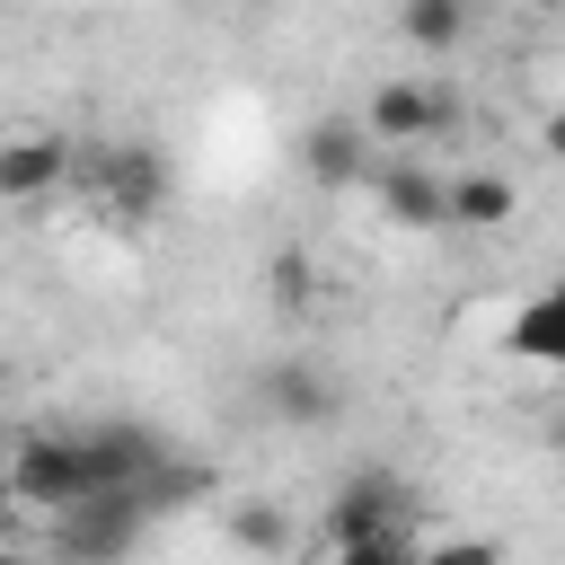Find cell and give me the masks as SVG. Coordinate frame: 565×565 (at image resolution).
Listing matches in <instances>:
<instances>
[{
  "label": "cell",
  "mask_w": 565,
  "mask_h": 565,
  "mask_svg": "<svg viewBox=\"0 0 565 565\" xmlns=\"http://www.w3.org/2000/svg\"><path fill=\"white\" fill-rule=\"evenodd\" d=\"M0 477H9V503L18 512H62V503H79L88 486H97V468H88V441L79 433H18L9 450H0Z\"/></svg>",
  "instance_id": "1"
},
{
  "label": "cell",
  "mask_w": 565,
  "mask_h": 565,
  "mask_svg": "<svg viewBox=\"0 0 565 565\" xmlns=\"http://www.w3.org/2000/svg\"><path fill=\"white\" fill-rule=\"evenodd\" d=\"M53 521H62V556H71V565H115V556L141 539L150 512H141V494H124V486H88V494L62 503Z\"/></svg>",
  "instance_id": "2"
},
{
  "label": "cell",
  "mask_w": 565,
  "mask_h": 565,
  "mask_svg": "<svg viewBox=\"0 0 565 565\" xmlns=\"http://www.w3.org/2000/svg\"><path fill=\"white\" fill-rule=\"evenodd\" d=\"M353 124H362V141H380V150H415V141L450 132V97H441L433 79H380Z\"/></svg>",
  "instance_id": "3"
},
{
  "label": "cell",
  "mask_w": 565,
  "mask_h": 565,
  "mask_svg": "<svg viewBox=\"0 0 565 565\" xmlns=\"http://www.w3.org/2000/svg\"><path fill=\"white\" fill-rule=\"evenodd\" d=\"M71 168H79V150H71V132H0V203H44V194H62L71 185Z\"/></svg>",
  "instance_id": "4"
},
{
  "label": "cell",
  "mask_w": 565,
  "mask_h": 565,
  "mask_svg": "<svg viewBox=\"0 0 565 565\" xmlns=\"http://www.w3.org/2000/svg\"><path fill=\"white\" fill-rule=\"evenodd\" d=\"M79 441H88V468H97V486H124V494H132L150 468H168V441H159L150 424H132V415H106V424H88Z\"/></svg>",
  "instance_id": "5"
},
{
  "label": "cell",
  "mask_w": 565,
  "mask_h": 565,
  "mask_svg": "<svg viewBox=\"0 0 565 565\" xmlns=\"http://www.w3.org/2000/svg\"><path fill=\"white\" fill-rule=\"evenodd\" d=\"M300 168H309V185L353 194V185L371 177V141H362V124H353V115H318V124L300 132Z\"/></svg>",
  "instance_id": "6"
},
{
  "label": "cell",
  "mask_w": 565,
  "mask_h": 565,
  "mask_svg": "<svg viewBox=\"0 0 565 565\" xmlns=\"http://www.w3.org/2000/svg\"><path fill=\"white\" fill-rule=\"evenodd\" d=\"M97 185H106V212L150 221V212L168 203V159H159V141H115L106 168H97Z\"/></svg>",
  "instance_id": "7"
},
{
  "label": "cell",
  "mask_w": 565,
  "mask_h": 565,
  "mask_svg": "<svg viewBox=\"0 0 565 565\" xmlns=\"http://www.w3.org/2000/svg\"><path fill=\"white\" fill-rule=\"evenodd\" d=\"M362 185L380 194V212H388L397 230H441V177H433L415 150H397V159H388V168H371Z\"/></svg>",
  "instance_id": "8"
},
{
  "label": "cell",
  "mask_w": 565,
  "mask_h": 565,
  "mask_svg": "<svg viewBox=\"0 0 565 565\" xmlns=\"http://www.w3.org/2000/svg\"><path fill=\"white\" fill-rule=\"evenodd\" d=\"M521 212V185L503 168H468V177H441V230H503Z\"/></svg>",
  "instance_id": "9"
},
{
  "label": "cell",
  "mask_w": 565,
  "mask_h": 565,
  "mask_svg": "<svg viewBox=\"0 0 565 565\" xmlns=\"http://www.w3.org/2000/svg\"><path fill=\"white\" fill-rule=\"evenodd\" d=\"M265 406L282 415V424H300V433H318V424H335V380L318 371V362H300V353H282L274 371H265Z\"/></svg>",
  "instance_id": "10"
},
{
  "label": "cell",
  "mask_w": 565,
  "mask_h": 565,
  "mask_svg": "<svg viewBox=\"0 0 565 565\" xmlns=\"http://www.w3.org/2000/svg\"><path fill=\"white\" fill-rule=\"evenodd\" d=\"M397 512H406L397 477H388V468H362V477H344V486H335V503H327V539H371V530H397Z\"/></svg>",
  "instance_id": "11"
},
{
  "label": "cell",
  "mask_w": 565,
  "mask_h": 565,
  "mask_svg": "<svg viewBox=\"0 0 565 565\" xmlns=\"http://www.w3.org/2000/svg\"><path fill=\"white\" fill-rule=\"evenodd\" d=\"M503 353H521L530 371H556V362H565V300H556V291H530V300L503 318Z\"/></svg>",
  "instance_id": "12"
},
{
  "label": "cell",
  "mask_w": 565,
  "mask_h": 565,
  "mask_svg": "<svg viewBox=\"0 0 565 565\" xmlns=\"http://www.w3.org/2000/svg\"><path fill=\"white\" fill-rule=\"evenodd\" d=\"M397 35L415 53H459L468 44V0H397Z\"/></svg>",
  "instance_id": "13"
},
{
  "label": "cell",
  "mask_w": 565,
  "mask_h": 565,
  "mask_svg": "<svg viewBox=\"0 0 565 565\" xmlns=\"http://www.w3.org/2000/svg\"><path fill=\"white\" fill-rule=\"evenodd\" d=\"M230 539H238L247 556H282V547H291V512H282L274 494H247V503H230Z\"/></svg>",
  "instance_id": "14"
},
{
  "label": "cell",
  "mask_w": 565,
  "mask_h": 565,
  "mask_svg": "<svg viewBox=\"0 0 565 565\" xmlns=\"http://www.w3.org/2000/svg\"><path fill=\"white\" fill-rule=\"evenodd\" d=\"M265 282H274V309H309V300H318V265H309L300 247H282V256L265 265Z\"/></svg>",
  "instance_id": "15"
},
{
  "label": "cell",
  "mask_w": 565,
  "mask_h": 565,
  "mask_svg": "<svg viewBox=\"0 0 565 565\" xmlns=\"http://www.w3.org/2000/svg\"><path fill=\"white\" fill-rule=\"evenodd\" d=\"M415 565H503V547L494 539H477V530H450V539H424V547H406Z\"/></svg>",
  "instance_id": "16"
},
{
  "label": "cell",
  "mask_w": 565,
  "mask_h": 565,
  "mask_svg": "<svg viewBox=\"0 0 565 565\" xmlns=\"http://www.w3.org/2000/svg\"><path fill=\"white\" fill-rule=\"evenodd\" d=\"M327 565H406V530H371V539H327Z\"/></svg>",
  "instance_id": "17"
},
{
  "label": "cell",
  "mask_w": 565,
  "mask_h": 565,
  "mask_svg": "<svg viewBox=\"0 0 565 565\" xmlns=\"http://www.w3.org/2000/svg\"><path fill=\"white\" fill-rule=\"evenodd\" d=\"M503 9H521V18H547V9H565V0H503Z\"/></svg>",
  "instance_id": "18"
},
{
  "label": "cell",
  "mask_w": 565,
  "mask_h": 565,
  "mask_svg": "<svg viewBox=\"0 0 565 565\" xmlns=\"http://www.w3.org/2000/svg\"><path fill=\"white\" fill-rule=\"evenodd\" d=\"M0 565H35V556H26V547H0Z\"/></svg>",
  "instance_id": "19"
},
{
  "label": "cell",
  "mask_w": 565,
  "mask_h": 565,
  "mask_svg": "<svg viewBox=\"0 0 565 565\" xmlns=\"http://www.w3.org/2000/svg\"><path fill=\"white\" fill-rule=\"evenodd\" d=\"M0 450H9V441H0ZM0 503H9V477H0Z\"/></svg>",
  "instance_id": "20"
}]
</instances>
